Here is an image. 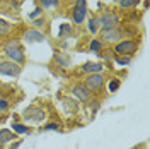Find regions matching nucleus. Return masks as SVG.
Listing matches in <instances>:
<instances>
[{
	"mask_svg": "<svg viewBox=\"0 0 150 149\" xmlns=\"http://www.w3.org/2000/svg\"><path fill=\"white\" fill-rule=\"evenodd\" d=\"M4 55L7 57V60L10 62H16L19 65H22L26 62V53L24 50L21 48V43L19 39H10L4 45Z\"/></svg>",
	"mask_w": 150,
	"mask_h": 149,
	"instance_id": "1",
	"label": "nucleus"
},
{
	"mask_svg": "<svg viewBox=\"0 0 150 149\" xmlns=\"http://www.w3.org/2000/svg\"><path fill=\"white\" fill-rule=\"evenodd\" d=\"M84 86L92 94H99L106 87V77L103 74H87L84 77Z\"/></svg>",
	"mask_w": 150,
	"mask_h": 149,
	"instance_id": "2",
	"label": "nucleus"
},
{
	"mask_svg": "<svg viewBox=\"0 0 150 149\" xmlns=\"http://www.w3.org/2000/svg\"><path fill=\"white\" fill-rule=\"evenodd\" d=\"M22 118H24V122H31L34 125H39L41 122L46 120V112L41 106L29 105L28 108H24V112H22Z\"/></svg>",
	"mask_w": 150,
	"mask_h": 149,
	"instance_id": "3",
	"label": "nucleus"
},
{
	"mask_svg": "<svg viewBox=\"0 0 150 149\" xmlns=\"http://www.w3.org/2000/svg\"><path fill=\"white\" fill-rule=\"evenodd\" d=\"M138 45L140 43H137L131 38H123L121 41L114 43V53L116 55H125V57H133L135 52L138 50Z\"/></svg>",
	"mask_w": 150,
	"mask_h": 149,
	"instance_id": "4",
	"label": "nucleus"
},
{
	"mask_svg": "<svg viewBox=\"0 0 150 149\" xmlns=\"http://www.w3.org/2000/svg\"><path fill=\"white\" fill-rule=\"evenodd\" d=\"M97 19L101 24V31H109L112 28H118V24H120V16L112 10H104Z\"/></svg>",
	"mask_w": 150,
	"mask_h": 149,
	"instance_id": "5",
	"label": "nucleus"
},
{
	"mask_svg": "<svg viewBox=\"0 0 150 149\" xmlns=\"http://www.w3.org/2000/svg\"><path fill=\"white\" fill-rule=\"evenodd\" d=\"M70 93L74 94V98L77 100V101H80V103H89L94 98V94L85 87L84 82L72 84V86H70Z\"/></svg>",
	"mask_w": 150,
	"mask_h": 149,
	"instance_id": "6",
	"label": "nucleus"
},
{
	"mask_svg": "<svg viewBox=\"0 0 150 149\" xmlns=\"http://www.w3.org/2000/svg\"><path fill=\"white\" fill-rule=\"evenodd\" d=\"M22 72V65H19L16 62H10V60H2L0 62V75H5V77H19Z\"/></svg>",
	"mask_w": 150,
	"mask_h": 149,
	"instance_id": "7",
	"label": "nucleus"
},
{
	"mask_svg": "<svg viewBox=\"0 0 150 149\" xmlns=\"http://www.w3.org/2000/svg\"><path fill=\"white\" fill-rule=\"evenodd\" d=\"M87 17V0H75L72 10V21L75 24H82Z\"/></svg>",
	"mask_w": 150,
	"mask_h": 149,
	"instance_id": "8",
	"label": "nucleus"
},
{
	"mask_svg": "<svg viewBox=\"0 0 150 149\" xmlns=\"http://www.w3.org/2000/svg\"><path fill=\"white\" fill-rule=\"evenodd\" d=\"M22 39L28 43V45H34V43H43L45 39H46V36H45V33H41L39 29H26L24 31V34H22Z\"/></svg>",
	"mask_w": 150,
	"mask_h": 149,
	"instance_id": "9",
	"label": "nucleus"
},
{
	"mask_svg": "<svg viewBox=\"0 0 150 149\" xmlns=\"http://www.w3.org/2000/svg\"><path fill=\"white\" fill-rule=\"evenodd\" d=\"M123 39V28H112L109 31H101V41L106 43H118Z\"/></svg>",
	"mask_w": 150,
	"mask_h": 149,
	"instance_id": "10",
	"label": "nucleus"
},
{
	"mask_svg": "<svg viewBox=\"0 0 150 149\" xmlns=\"http://www.w3.org/2000/svg\"><path fill=\"white\" fill-rule=\"evenodd\" d=\"M79 70L82 72V74H103L104 70V64L101 62H85L82 65L79 67Z\"/></svg>",
	"mask_w": 150,
	"mask_h": 149,
	"instance_id": "11",
	"label": "nucleus"
},
{
	"mask_svg": "<svg viewBox=\"0 0 150 149\" xmlns=\"http://www.w3.org/2000/svg\"><path fill=\"white\" fill-rule=\"evenodd\" d=\"M53 60L56 62V65L62 67V69H70L72 67V58H70V53H67V52H56Z\"/></svg>",
	"mask_w": 150,
	"mask_h": 149,
	"instance_id": "12",
	"label": "nucleus"
},
{
	"mask_svg": "<svg viewBox=\"0 0 150 149\" xmlns=\"http://www.w3.org/2000/svg\"><path fill=\"white\" fill-rule=\"evenodd\" d=\"M62 105L65 106L67 113H70V115H75L79 112V103L75 100H72L70 96H62Z\"/></svg>",
	"mask_w": 150,
	"mask_h": 149,
	"instance_id": "13",
	"label": "nucleus"
},
{
	"mask_svg": "<svg viewBox=\"0 0 150 149\" xmlns=\"http://www.w3.org/2000/svg\"><path fill=\"white\" fill-rule=\"evenodd\" d=\"M10 130L14 132V134H17V135H24V134H29L31 132V127L21 123V122H12L10 123Z\"/></svg>",
	"mask_w": 150,
	"mask_h": 149,
	"instance_id": "14",
	"label": "nucleus"
},
{
	"mask_svg": "<svg viewBox=\"0 0 150 149\" xmlns=\"http://www.w3.org/2000/svg\"><path fill=\"white\" fill-rule=\"evenodd\" d=\"M16 137H17V134H14L10 129H0V144L2 146L10 140H16Z\"/></svg>",
	"mask_w": 150,
	"mask_h": 149,
	"instance_id": "15",
	"label": "nucleus"
},
{
	"mask_svg": "<svg viewBox=\"0 0 150 149\" xmlns=\"http://www.w3.org/2000/svg\"><path fill=\"white\" fill-rule=\"evenodd\" d=\"M106 87H108L109 93H116L121 87V79L120 77H111L109 81H106Z\"/></svg>",
	"mask_w": 150,
	"mask_h": 149,
	"instance_id": "16",
	"label": "nucleus"
},
{
	"mask_svg": "<svg viewBox=\"0 0 150 149\" xmlns=\"http://www.w3.org/2000/svg\"><path fill=\"white\" fill-rule=\"evenodd\" d=\"M12 24L10 22H7L5 19H0V38H5L10 34V31H12Z\"/></svg>",
	"mask_w": 150,
	"mask_h": 149,
	"instance_id": "17",
	"label": "nucleus"
},
{
	"mask_svg": "<svg viewBox=\"0 0 150 149\" xmlns=\"http://www.w3.org/2000/svg\"><path fill=\"white\" fill-rule=\"evenodd\" d=\"M87 29H89V33H91V34H96V33L101 29L99 19H97V17H91V19H89V22H87Z\"/></svg>",
	"mask_w": 150,
	"mask_h": 149,
	"instance_id": "18",
	"label": "nucleus"
},
{
	"mask_svg": "<svg viewBox=\"0 0 150 149\" xmlns=\"http://www.w3.org/2000/svg\"><path fill=\"white\" fill-rule=\"evenodd\" d=\"M89 50L92 52V53H101L103 52V41L101 39H97V38H94V39H91V43H89Z\"/></svg>",
	"mask_w": 150,
	"mask_h": 149,
	"instance_id": "19",
	"label": "nucleus"
},
{
	"mask_svg": "<svg viewBox=\"0 0 150 149\" xmlns=\"http://www.w3.org/2000/svg\"><path fill=\"white\" fill-rule=\"evenodd\" d=\"M112 60L118 64V65H121V67H126V65H130L131 64V57H125V55H112Z\"/></svg>",
	"mask_w": 150,
	"mask_h": 149,
	"instance_id": "20",
	"label": "nucleus"
},
{
	"mask_svg": "<svg viewBox=\"0 0 150 149\" xmlns=\"http://www.w3.org/2000/svg\"><path fill=\"white\" fill-rule=\"evenodd\" d=\"M118 4L121 9H133L140 4V0H118Z\"/></svg>",
	"mask_w": 150,
	"mask_h": 149,
	"instance_id": "21",
	"label": "nucleus"
},
{
	"mask_svg": "<svg viewBox=\"0 0 150 149\" xmlns=\"http://www.w3.org/2000/svg\"><path fill=\"white\" fill-rule=\"evenodd\" d=\"M87 105H89L87 108L91 110V117H94L96 113L99 112V108H101V101H97V100H91V101L87 103Z\"/></svg>",
	"mask_w": 150,
	"mask_h": 149,
	"instance_id": "22",
	"label": "nucleus"
},
{
	"mask_svg": "<svg viewBox=\"0 0 150 149\" xmlns=\"http://www.w3.org/2000/svg\"><path fill=\"white\" fill-rule=\"evenodd\" d=\"M72 34V26L70 24H62L60 26V33H58V36L60 38H67Z\"/></svg>",
	"mask_w": 150,
	"mask_h": 149,
	"instance_id": "23",
	"label": "nucleus"
},
{
	"mask_svg": "<svg viewBox=\"0 0 150 149\" xmlns=\"http://www.w3.org/2000/svg\"><path fill=\"white\" fill-rule=\"evenodd\" d=\"M43 130H60V123L58 122H50L43 125Z\"/></svg>",
	"mask_w": 150,
	"mask_h": 149,
	"instance_id": "24",
	"label": "nucleus"
},
{
	"mask_svg": "<svg viewBox=\"0 0 150 149\" xmlns=\"http://www.w3.org/2000/svg\"><path fill=\"white\" fill-rule=\"evenodd\" d=\"M9 108H10L9 100H5V98H0V113L9 112Z\"/></svg>",
	"mask_w": 150,
	"mask_h": 149,
	"instance_id": "25",
	"label": "nucleus"
},
{
	"mask_svg": "<svg viewBox=\"0 0 150 149\" xmlns=\"http://www.w3.org/2000/svg\"><path fill=\"white\" fill-rule=\"evenodd\" d=\"M55 5H58V0H41V9L55 7Z\"/></svg>",
	"mask_w": 150,
	"mask_h": 149,
	"instance_id": "26",
	"label": "nucleus"
},
{
	"mask_svg": "<svg viewBox=\"0 0 150 149\" xmlns=\"http://www.w3.org/2000/svg\"><path fill=\"white\" fill-rule=\"evenodd\" d=\"M39 16H43V9H41V7H36V9H34V10H33V12H31V14L28 16V17L33 21V19L39 17Z\"/></svg>",
	"mask_w": 150,
	"mask_h": 149,
	"instance_id": "27",
	"label": "nucleus"
},
{
	"mask_svg": "<svg viewBox=\"0 0 150 149\" xmlns=\"http://www.w3.org/2000/svg\"><path fill=\"white\" fill-rule=\"evenodd\" d=\"M45 17L43 16H39V17H36V19H33V26H36V28H39V26H45Z\"/></svg>",
	"mask_w": 150,
	"mask_h": 149,
	"instance_id": "28",
	"label": "nucleus"
},
{
	"mask_svg": "<svg viewBox=\"0 0 150 149\" xmlns=\"http://www.w3.org/2000/svg\"><path fill=\"white\" fill-rule=\"evenodd\" d=\"M21 144H22V140H17L16 144H12V146H10V149H19V148H21Z\"/></svg>",
	"mask_w": 150,
	"mask_h": 149,
	"instance_id": "29",
	"label": "nucleus"
},
{
	"mask_svg": "<svg viewBox=\"0 0 150 149\" xmlns=\"http://www.w3.org/2000/svg\"><path fill=\"white\" fill-rule=\"evenodd\" d=\"M145 146H147V144H142L140 148H138V146H135V148H133V149H145Z\"/></svg>",
	"mask_w": 150,
	"mask_h": 149,
	"instance_id": "30",
	"label": "nucleus"
},
{
	"mask_svg": "<svg viewBox=\"0 0 150 149\" xmlns=\"http://www.w3.org/2000/svg\"><path fill=\"white\" fill-rule=\"evenodd\" d=\"M114 2H118V0H114Z\"/></svg>",
	"mask_w": 150,
	"mask_h": 149,
	"instance_id": "31",
	"label": "nucleus"
}]
</instances>
